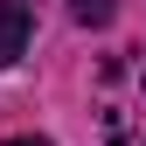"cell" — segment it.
I'll list each match as a JSON object with an SVG mask.
<instances>
[{
	"label": "cell",
	"mask_w": 146,
	"mask_h": 146,
	"mask_svg": "<svg viewBox=\"0 0 146 146\" xmlns=\"http://www.w3.org/2000/svg\"><path fill=\"white\" fill-rule=\"evenodd\" d=\"M28 35H35L28 0H0V70H14V63L28 56Z\"/></svg>",
	"instance_id": "1"
},
{
	"label": "cell",
	"mask_w": 146,
	"mask_h": 146,
	"mask_svg": "<svg viewBox=\"0 0 146 146\" xmlns=\"http://www.w3.org/2000/svg\"><path fill=\"white\" fill-rule=\"evenodd\" d=\"M70 14H77L84 28H104V21L118 14V0H70Z\"/></svg>",
	"instance_id": "2"
},
{
	"label": "cell",
	"mask_w": 146,
	"mask_h": 146,
	"mask_svg": "<svg viewBox=\"0 0 146 146\" xmlns=\"http://www.w3.org/2000/svg\"><path fill=\"white\" fill-rule=\"evenodd\" d=\"M7 146H49V139H7Z\"/></svg>",
	"instance_id": "3"
}]
</instances>
